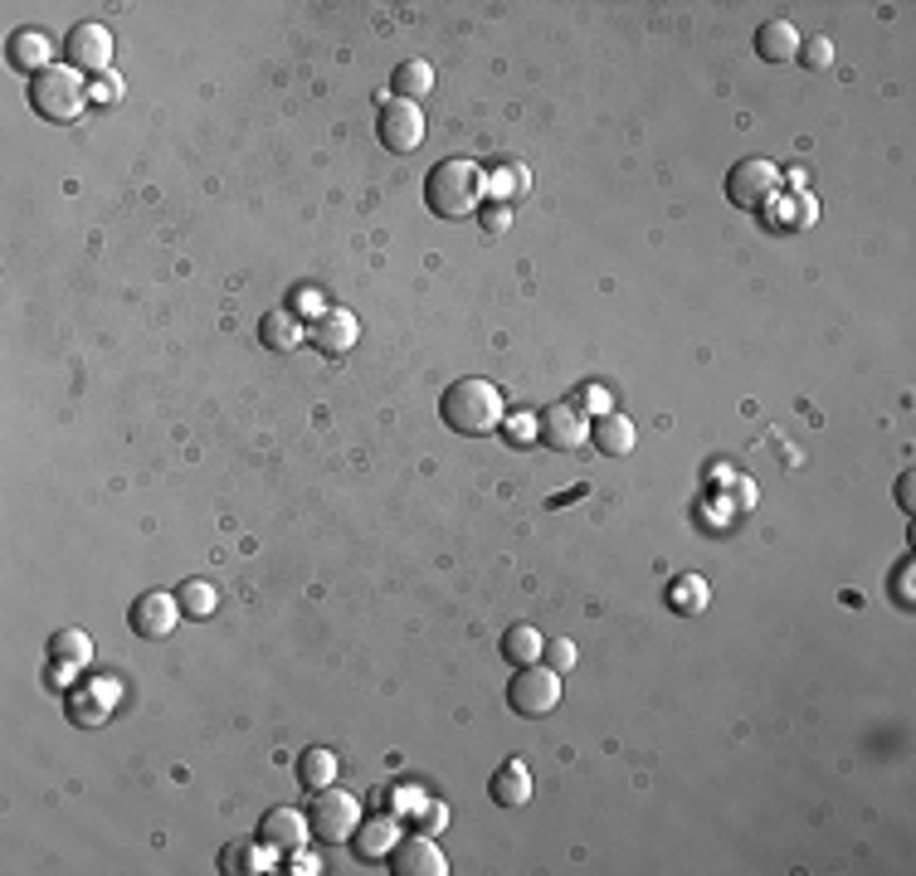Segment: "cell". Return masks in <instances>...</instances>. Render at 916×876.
Here are the masks:
<instances>
[{
  "label": "cell",
  "mask_w": 916,
  "mask_h": 876,
  "mask_svg": "<svg viewBox=\"0 0 916 876\" xmlns=\"http://www.w3.org/2000/svg\"><path fill=\"white\" fill-rule=\"evenodd\" d=\"M439 414H444V424L454 429V434L483 439V434H493V429L503 424V390H497L493 380H483V375H463L444 390Z\"/></svg>",
  "instance_id": "6da1fadb"
},
{
  "label": "cell",
  "mask_w": 916,
  "mask_h": 876,
  "mask_svg": "<svg viewBox=\"0 0 916 876\" xmlns=\"http://www.w3.org/2000/svg\"><path fill=\"white\" fill-rule=\"evenodd\" d=\"M478 200H483V171H478V162L444 156L439 166H430V176H424V205H430L439 219L473 215Z\"/></svg>",
  "instance_id": "7a4b0ae2"
},
{
  "label": "cell",
  "mask_w": 916,
  "mask_h": 876,
  "mask_svg": "<svg viewBox=\"0 0 916 876\" xmlns=\"http://www.w3.org/2000/svg\"><path fill=\"white\" fill-rule=\"evenodd\" d=\"M89 103V83L79 79L69 64L64 69H44L40 79H30V107L40 113L44 122H73Z\"/></svg>",
  "instance_id": "3957f363"
},
{
  "label": "cell",
  "mask_w": 916,
  "mask_h": 876,
  "mask_svg": "<svg viewBox=\"0 0 916 876\" xmlns=\"http://www.w3.org/2000/svg\"><path fill=\"white\" fill-rule=\"evenodd\" d=\"M361 823V804L347 794V789H312V804H308V828L312 837H322V843H341V837H351Z\"/></svg>",
  "instance_id": "277c9868"
},
{
  "label": "cell",
  "mask_w": 916,
  "mask_h": 876,
  "mask_svg": "<svg viewBox=\"0 0 916 876\" xmlns=\"http://www.w3.org/2000/svg\"><path fill=\"white\" fill-rule=\"evenodd\" d=\"M507 707L517 715H527V721H542V715H552L560 707V672L552 668H517V677L507 682Z\"/></svg>",
  "instance_id": "5b68a950"
},
{
  "label": "cell",
  "mask_w": 916,
  "mask_h": 876,
  "mask_svg": "<svg viewBox=\"0 0 916 876\" xmlns=\"http://www.w3.org/2000/svg\"><path fill=\"white\" fill-rule=\"evenodd\" d=\"M775 190H780V166L765 162V156H747V162L731 166V176H727V200L737 209L771 205Z\"/></svg>",
  "instance_id": "8992f818"
},
{
  "label": "cell",
  "mask_w": 916,
  "mask_h": 876,
  "mask_svg": "<svg viewBox=\"0 0 916 876\" xmlns=\"http://www.w3.org/2000/svg\"><path fill=\"white\" fill-rule=\"evenodd\" d=\"M375 132H381V146L395 156L414 152L424 142V113L420 103H405V97H385L381 113H375Z\"/></svg>",
  "instance_id": "52a82bcc"
},
{
  "label": "cell",
  "mask_w": 916,
  "mask_h": 876,
  "mask_svg": "<svg viewBox=\"0 0 916 876\" xmlns=\"http://www.w3.org/2000/svg\"><path fill=\"white\" fill-rule=\"evenodd\" d=\"M127 623H132V633H142V638H171L181 623V599L162 595V589H146V595H137V604H132Z\"/></svg>",
  "instance_id": "ba28073f"
},
{
  "label": "cell",
  "mask_w": 916,
  "mask_h": 876,
  "mask_svg": "<svg viewBox=\"0 0 916 876\" xmlns=\"http://www.w3.org/2000/svg\"><path fill=\"white\" fill-rule=\"evenodd\" d=\"M64 54H69V69H97V73H107V64H113V34H107V24L83 20V24H73V30H69Z\"/></svg>",
  "instance_id": "9c48e42d"
},
{
  "label": "cell",
  "mask_w": 916,
  "mask_h": 876,
  "mask_svg": "<svg viewBox=\"0 0 916 876\" xmlns=\"http://www.w3.org/2000/svg\"><path fill=\"white\" fill-rule=\"evenodd\" d=\"M390 872L395 876H444L449 862L430 833H414V837H400V843L390 847Z\"/></svg>",
  "instance_id": "30bf717a"
},
{
  "label": "cell",
  "mask_w": 916,
  "mask_h": 876,
  "mask_svg": "<svg viewBox=\"0 0 916 876\" xmlns=\"http://www.w3.org/2000/svg\"><path fill=\"white\" fill-rule=\"evenodd\" d=\"M590 439V424H585L580 404H546L542 410V443L556 453H570Z\"/></svg>",
  "instance_id": "8fae6325"
},
{
  "label": "cell",
  "mask_w": 916,
  "mask_h": 876,
  "mask_svg": "<svg viewBox=\"0 0 916 876\" xmlns=\"http://www.w3.org/2000/svg\"><path fill=\"white\" fill-rule=\"evenodd\" d=\"M308 818H302L298 808H268L264 823H259V843H268L274 853H298L302 843H308Z\"/></svg>",
  "instance_id": "7c38bea8"
},
{
  "label": "cell",
  "mask_w": 916,
  "mask_h": 876,
  "mask_svg": "<svg viewBox=\"0 0 916 876\" xmlns=\"http://www.w3.org/2000/svg\"><path fill=\"white\" fill-rule=\"evenodd\" d=\"M308 337H312V347L322 355H347L351 347H357L361 327H357V317H351V312H322L308 327Z\"/></svg>",
  "instance_id": "4fadbf2b"
},
{
  "label": "cell",
  "mask_w": 916,
  "mask_h": 876,
  "mask_svg": "<svg viewBox=\"0 0 916 876\" xmlns=\"http://www.w3.org/2000/svg\"><path fill=\"white\" fill-rule=\"evenodd\" d=\"M49 59H54V44H49L44 30H16L10 34V64H16L20 73H34V79H40L44 69H54Z\"/></svg>",
  "instance_id": "5bb4252c"
},
{
  "label": "cell",
  "mask_w": 916,
  "mask_h": 876,
  "mask_svg": "<svg viewBox=\"0 0 916 876\" xmlns=\"http://www.w3.org/2000/svg\"><path fill=\"white\" fill-rule=\"evenodd\" d=\"M755 54H761L765 64H785V59L800 54V30L790 20H765L761 30H755Z\"/></svg>",
  "instance_id": "9a60e30c"
},
{
  "label": "cell",
  "mask_w": 916,
  "mask_h": 876,
  "mask_svg": "<svg viewBox=\"0 0 916 876\" xmlns=\"http://www.w3.org/2000/svg\"><path fill=\"white\" fill-rule=\"evenodd\" d=\"M390 89H395V97H405V103H420V97L434 93V64L430 59H405V64L390 73Z\"/></svg>",
  "instance_id": "2e32d148"
},
{
  "label": "cell",
  "mask_w": 916,
  "mask_h": 876,
  "mask_svg": "<svg viewBox=\"0 0 916 876\" xmlns=\"http://www.w3.org/2000/svg\"><path fill=\"white\" fill-rule=\"evenodd\" d=\"M400 823H395V813H385V818H375V823H357V833H351V843H357V853L361 857H390V847L400 843Z\"/></svg>",
  "instance_id": "e0dca14e"
},
{
  "label": "cell",
  "mask_w": 916,
  "mask_h": 876,
  "mask_svg": "<svg viewBox=\"0 0 916 876\" xmlns=\"http://www.w3.org/2000/svg\"><path fill=\"white\" fill-rule=\"evenodd\" d=\"M493 798L503 808H522L532 798V774H527V764H517V760H507V764H497V774H493Z\"/></svg>",
  "instance_id": "ac0fdd59"
},
{
  "label": "cell",
  "mask_w": 916,
  "mask_h": 876,
  "mask_svg": "<svg viewBox=\"0 0 916 876\" xmlns=\"http://www.w3.org/2000/svg\"><path fill=\"white\" fill-rule=\"evenodd\" d=\"M590 439L600 443V453H609V458H625V453H634V443H639V439H634V424H629V419H625V414H609V410L595 419Z\"/></svg>",
  "instance_id": "d6986e66"
},
{
  "label": "cell",
  "mask_w": 916,
  "mask_h": 876,
  "mask_svg": "<svg viewBox=\"0 0 916 876\" xmlns=\"http://www.w3.org/2000/svg\"><path fill=\"white\" fill-rule=\"evenodd\" d=\"M542 648H546V638L536 633L532 623H512L503 633V658L512 662V668H532V662L542 658Z\"/></svg>",
  "instance_id": "ffe728a7"
},
{
  "label": "cell",
  "mask_w": 916,
  "mask_h": 876,
  "mask_svg": "<svg viewBox=\"0 0 916 876\" xmlns=\"http://www.w3.org/2000/svg\"><path fill=\"white\" fill-rule=\"evenodd\" d=\"M527 185H532V176H527V166H522V162H507V166H497L493 176H483V190L493 195L497 205L522 200V195H527Z\"/></svg>",
  "instance_id": "44dd1931"
},
{
  "label": "cell",
  "mask_w": 916,
  "mask_h": 876,
  "mask_svg": "<svg viewBox=\"0 0 916 876\" xmlns=\"http://www.w3.org/2000/svg\"><path fill=\"white\" fill-rule=\"evenodd\" d=\"M668 604H673V614H702L707 604H712V589H707L702 575H678L673 585H668Z\"/></svg>",
  "instance_id": "7402d4cb"
},
{
  "label": "cell",
  "mask_w": 916,
  "mask_h": 876,
  "mask_svg": "<svg viewBox=\"0 0 916 876\" xmlns=\"http://www.w3.org/2000/svg\"><path fill=\"white\" fill-rule=\"evenodd\" d=\"M259 341L268 351H298L302 347V322L292 312H268L259 327Z\"/></svg>",
  "instance_id": "603a6c76"
},
{
  "label": "cell",
  "mask_w": 916,
  "mask_h": 876,
  "mask_svg": "<svg viewBox=\"0 0 916 876\" xmlns=\"http://www.w3.org/2000/svg\"><path fill=\"white\" fill-rule=\"evenodd\" d=\"M49 658L59 662V668H89V658H93V638L83 633V628H64V633H54L49 638Z\"/></svg>",
  "instance_id": "cb8c5ba5"
},
{
  "label": "cell",
  "mask_w": 916,
  "mask_h": 876,
  "mask_svg": "<svg viewBox=\"0 0 916 876\" xmlns=\"http://www.w3.org/2000/svg\"><path fill=\"white\" fill-rule=\"evenodd\" d=\"M176 599H181V614H186V619H210L219 609V589L210 579H186V585L176 589Z\"/></svg>",
  "instance_id": "d4e9b609"
},
{
  "label": "cell",
  "mask_w": 916,
  "mask_h": 876,
  "mask_svg": "<svg viewBox=\"0 0 916 876\" xmlns=\"http://www.w3.org/2000/svg\"><path fill=\"white\" fill-rule=\"evenodd\" d=\"M298 780L302 789H327V784H337V755L332 750H302V760H298Z\"/></svg>",
  "instance_id": "484cf974"
},
{
  "label": "cell",
  "mask_w": 916,
  "mask_h": 876,
  "mask_svg": "<svg viewBox=\"0 0 916 876\" xmlns=\"http://www.w3.org/2000/svg\"><path fill=\"white\" fill-rule=\"evenodd\" d=\"M219 867L235 872V876H254V872H268V843H229L225 853H219Z\"/></svg>",
  "instance_id": "4316f807"
},
{
  "label": "cell",
  "mask_w": 916,
  "mask_h": 876,
  "mask_svg": "<svg viewBox=\"0 0 916 876\" xmlns=\"http://www.w3.org/2000/svg\"><path fill=\"white\" fill-rule=\"evenodd\" d=\"M795 59H800L804 69H828V64H834V40H828V34H810V44L800 40V54H795Z\"/></svg>",
  "instance_id": "83f0119b"
},
{
  "label": "cell",
  "mask_w": 916,
  "mask_h": 876,
  "mask_svg": "<svg viewBox=\"0 0 916 876\" xmlns=\"http://www.w3.org/2000/svg\"><path fill=\"white\" fill-rule=\"evenodd\" d=\"M122 93H127V89H122V79H117L113 69H107V73H97V79L89 83V97H93V103H103V107L122 103Z\"/></svg>",
  "instance_id": "f1b7e54d"
},
{
  "label": "cell",
  "mask_w": 916,
  "mask_h": 876,
  "mask_svg": "<svg viewBox=\"0 0 916 876\" xmlns=\"http://www.w3.org/2000/svg\"><path fill=\"white\" fill-rule=\"evenodd\" d=\"M542 658L552 672H570L576 668V643H570V638H552V643L542 648Z\"/></svg>",
  "instance_id": "f546056e"
},
{
  "label": "cell",
  "mask_w": 916,
  "mask_h": 876,
  "mask_svg": "<svg viewBox=\"0 0 916 876\" xmlns=\"http://www.w3.org/2000/svg\"><path fill=\"white\" fill-rule=\"evenodd\" d=\"M414 823H420V833H444V823H449V808L444 804H424L420 798V808H414Z\"/></svg>",
  "instance_id": "4dcf8cb0"
},
{
  "label": "cell",
  "mask_w": 916,
  "mask_h": 876,
  "mask_svg": "<svg viewBox=\"0 0 916 876\" xmlns=\"http://www.w3.org/2000/svg\"><path fill=\"white\" fill-rule=\"evenodd\" d=\"M288 872H292V876H317V872H322V862H317L312 853H302V847H298V853L288 857Z\"/></svg>",
  "instance_id": "1f68e13d"
},
{
  "label": "cell",
  "mask_w": 916,
  "mask_h": 876,
  "mask_svg": "<svg viewBox=\"0 0 916 876\" xmlns=\"http://www.w3.org/2000/svg\"><path fill=\"white\" fill-rule=\"evenodd\" d=\"M512 225V209L507 205H497V209H483V229L487 234H503Z\"/></svg>",
  "instance_id": "d6a6232c"
}]
</instances>
